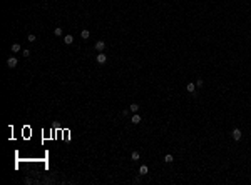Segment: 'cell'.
Returning <instances> with one entry per match:
<instances>
[{"label": "cell", "mask_w": 251, "mask_h": 185, "mask_svg": "<svg viewBox=\"0 0 251 185\" xmlns=\"http://www.w3.org/2000/svg\"><path fill=\"white\" fill-rule=\"evenodd\" d=\"M105 62H107V55H105L104 52H99V54H97V63H99V65H104Z\"/></svg>", "instance_id": "obj_1"}, {"label": "cell", "mask_w": 251, "mask_h": 185, "mask_svg": "<svg viewBox=\"0 0 251 185\" xmlns=\"http://www.w3.org/2000/svg\"><path fill=\"white\" fill-rule=\"evenodd\" d=\"M231 135H233V139H234L236 142H239V140H241V137H243V133H241V130H239V128H233Z\"/></svg>", "instance_id": "obj_2"}, {"label": "cell", "mask_w": 251, "mask_h": 185, "mask_svg": "<svg viewBox=\"0 0 251 185\" xmlns=\"http://www.w3.org/2000/svg\"><path fill=\"white\" fill-rule=\"evenodd\" d=\"M17 63H18V60H17L15 57H9V58H7V65H9L10 69H15Z\"/></svg>", "instance_id": "obj_3"}, {"label": "cell", "mask_w": 251, "mask_h": 185, "mask_svg": "<svg viewBox=\"0 0 251 185\" xmlns=\"http://www.w3.org/2000/svg\"><path fill=\"white\" fill-rule=\"evenodd\" d=\"M104 48H105V42L104 40H99V42L95 43V50L97 52H104Z\"/></svg>", "instance_id": "obj_4"}, {"label": "cell", "mask_w": 251, "mask_h": 185, "mask_svg": "<svg viewBox=\"0 0 251 185\" xmlns=\"http://www.w3.org/2000/svg\"><path fill=\"white\" fill-rule=\"evenodd\" d=\"M141 115H137V114H134L132 117H131V123H134V125H137V123H141Z\"/></svg>", "instance_id": "obj_5"}, {"label": "cell", "mask_w": 251, "mask_h": 185, "mask_svg": "<svg viewBox=\"0 0 251 185\" xmlns=\"http://www.w3.org/2000/svg\"><path fill=\"white\" fill-rule=\"evenodd\" d=\"M186 90H188L189 93H194V92H196V84H192V82L188 84V85H186Z\"/></svg>", "instance_id": "obj_6"}, {"label": "cell", "mask_w": 251, "mask_h": 185, "mask_svg": "<svg viewBox=\"0 0 251 185\" xmlns=\"http://www.w3.org/2000/svg\"><path fill=\"white\" fill-rule=\"evenodd\" d=\"M72 42H74V37H72V35H65V37H64V43H65V45H70Z\"/></svg>", "instance_id": "obj_7"}, {"label": "cell", "mask_w": 251, "mask_h": 185, "mask_svg": "<svg viewBox=\"0 0 251 185\" xmlns=\"http://www.w3.org/2000/svg\"><path fill=\"white\" fill-rule=\"evenodd\" d=\"M129 110H131L132 114H137V112H139V105H137V103H131V105H129Z\"/></svg>", "instance_id": "obj_8"}, {"label": "cell", "mask_w": 251, "mask_h": 185, "mask_svg": "<svg viewBox=\"0 0 251 185\" xmlns=\"http://www.w3.org/2000/svg\"><path fill=\"white\" fill-rule=\"evenodd\" d=\"M147 172H149L147 165H141V167H139V173H141V175H146Z\"/></svg>", "instance_id": "obj_9"}, {"label": "cell", "mask_w": 251, "mask_h": 185, "mask_svg": "<svg viewBox=\"0 0 251 185\" xmlns=\"http://www.w3.org/2000/svg\"><path fill=\"white\" fill-rule=\"evenodd\" d=\"M173 160H174V157L171 155V154H167V155L164 157V162H166V163H171V162H173Z\"/></svg>", "instance_id": "obj_10"}, {"label": "cell", "mask_w": 251, "mask_h": 185, "mask_svg": "<svg viewBox=\"0 0 251 185\" xmlns=\"http://www.w3.org/2000/svg\"><path fill=\"white\" fill-rule=\"evenodd\" d=\"M12 52H14V54L20 52V43H14V45H12Z\"/></svg>", "instance_id": "obj_11"}, {"label": "cell", "mask_w": 251, "mask_h": 185, "mask_svg": "<svg viewBox=\"0 0 251 185\" xmlns=\"http://www.w3.org/2000/svg\"><path fill=\"white\" fill-rule=\"evenodd\" d=\"M80 37H82V39H89V37H90V32H89V30H82Z\"/></svg>", "instance_id": "obj_12"}, {"label": "cell", "mask_w": 251, "mask_h": 185, "mask_svg": "<svg viewBox=\"0 0 251 185\" xmlns=\"http://www.w3.org/2000/svg\"><path fill=\"white\" fill-rule=\"evenodd\" d=\"M54 35L60 37V35H62V29H60V27H55V29H54Z\"/></svg>", "instance_id": "obj_13"}, {"label": "cell", "mask_w": 251, "mask_h": 185, "mask_svg": "<svg viewBox=\"0 0 251 185\" xmlns=\"http://www.w3.org/2000/svg\"><path fill=\"white\" fill-rule=\"evenodd\" d=\"M203 85H204V80H203V78H198V80H196V87H198V88H201Z\"/></svg>", "instance_id": "obj_14"}, {"label": "cell", "mask_w": 251, "mask_h": 185, "mask_svg": "<svg viewBox=\"0 0 251 185\" xmlns=\"http://www.w3.org/2000/svg\"><path fill=\"white\" fill-rule=\"evenodd\" d=\"M139 157H141L139 152H132V154H131V158H132V160H139Z\"/></svg>", "instance_id": "obj_15"}, {"label": "cell", "mask_w": 251, "mask_h": 185, "mask_svg": "<svg viewBox=\"0 0 251 185\" xmlns=\"http://www.w3.org/2000/svg\"><path fill=\"white\" fill-rule=\"evenodd\" d=\"M27 40H29V42H35L37 39H35V35H34V33H30L29 37H27Z\"/></svg>", "instance_id": "obj_16"}, {"label": "cell", "mask_w": 251, "mask_h": 185, "mask_svg": "<svg viewBox=\"0 0 251 185\" xmlns=\"http://www.w3.org/2000/svg\"><path fill=\"white\" fill-rule=\"evenodd\" d=\"M22 54H24V57H29V55H30V50H27V48H24V52H22Z\"/></svg>", "instance_id": "obj_17"}]
</instances>
